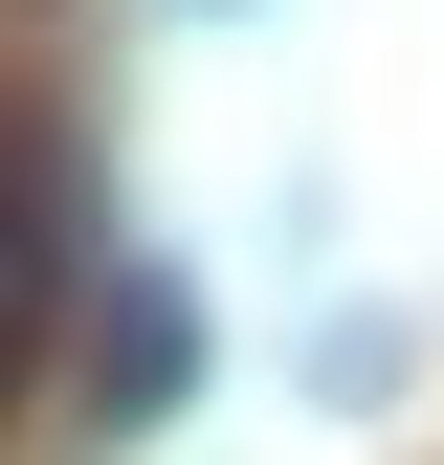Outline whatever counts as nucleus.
<instances>
[{
    "mask_svg": "<svg viewBox=\"0 0 444 465\" xmlns=\"http://www.w3.org/2000/svg\"><path fill=\"white\" fill-rule=\"evenodd\" d=\"M45 332H67V178L45 134H0V399L45 377Z\"/></svg>",
    "mask_w": 444,
    "mask_h": 465,
    "instance_id": "obj_1",
    "label": "nucleus"
},
{
    "mask_svg": "<svg viewBox=\"0 0 444 465\" xmlns=\"http://www.w3.org/2000/svg\"><path fill=\"white\" fill-rule=\"evenodd\" d=\"M200 377V311H178V266H134L111 288V399H178Z\"/></svg>",
    "mask_w": 444,
    "mask_h": 465,
    "instance_id": "obj_2",
    "label": "nucleus"
}]
</instances>
